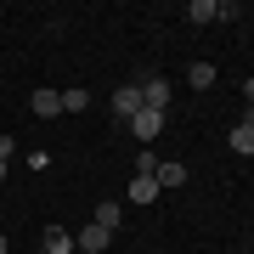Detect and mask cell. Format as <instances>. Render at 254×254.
Listing matches in <instances>:
<instances>
[{
	"mask_svg": "<svg viewBox=\"0 0 254 254\" xmlns=\"http://www.w3.org/2000/svg\"><path fill=\"white\" fill-rule=\"evenodd\" d=\"M40 254H73V232L46 226V232H40Z\"/></svg>",
	"mask_w": 254,
	"mask_h": 254,
	"instance_id": "5",
	"label": "cell"
},
{
	"mask_svg": "<svg viewBox=\"0 0 254 254\" xmlns=\"http://www.w3.org/2000/svg\"><path fill=\"white\" fill-rule=\"evenodd\" d=\"M85 108H91V96H85L79 85H73V91H63V113H85Z\"/></svg>",
	"mask_w": 254,
	"mask_h": 254,
	"instance_id": "13",
	"label": "cell"
},
{
	"mask_svg": "<svg viewBox=\"0 0 254 254\" xmlns=\"http://www.w3.org/2000/svg\"><path fill=\"white\" fill-rule=\"evenodd\" d=\"M0 254H6V237H0Z\"/></svg>",
	"mask_w": 254,
	"mask_h": 254,
	"instance_id": "18",
	"label": "cell"
},
{
	"mask_svg": "<svg viewBox=\"0 0 254 254\" xmlns=\"http://www.w3.org/2000/svg\"><path fill=\"white\" fill-rule=\"evenodd\" d=\"M153 181H158L164 192H170V187H187V164H181V158H170V164H158V170H153Z\"/></svg>",
	"mask_w": 254,
	"mask_h": 254,
	"instance_id": "7",
	"label": "cell"
},
{
	"mask_svg": "<svg viewBox=\"0 0 254 254\" xmlns=\"http://www.w3.org/2000/svg\"><path fill=\"white\" fill-rule=\"evenodd\" d=\"M164 119H170V113H153V108H141L136 119H130V136H136L141 147H153V141L164 136Z\"/></svg>",
	"mask_w": 254,
	"mask_h": 254,
	"instance_id": "2",
	"label": "cell"
},
{
	"mask_svg": "<svg viewBox=\"0 0 254 254\" xmlns=\"http://www.w3.org/2000/svg\"><path fill=\"white\" fill-rule=\"evenodd\" d=\"M187 85H192V91H209V85H215V63H192L187 68Z\"/></svg>",
	"mask_w": 254,
	"mask_h": 254,
	"instance_id": "10",
	"label": "cell"
},
{
	"mask_svg": "<svg viewBox=\"0 0 254 254\" xmlns=\"http://www.w3.org/2000/svg\"><path fill=\"white\" fill-rule=\"evenodd\" d=\"M130 198H136V203H158V198H164V187L153 181V175H136V181H130Z\"/></svg>",
	"mask_w": 254,
	"mask_h": 254,
	"instance_id": "9",
	"label": "cell"
},
{
	"mask_svg": "<svg viewBox=\"0 0 254 254\" xmlns=\"http://www.w3.org/2000/svg\"><path fill=\"white\" fill-rule=\"evenodd\" d=\"M158 170V153H136V175H153Z\"/></svg>",
	"mask_w": 254,
	"mask_h": 254,
	"instance_id": "14",
	"label": "cell"
},
{
	"mask_svg": "<svg viewBox=\"0 0 254 254\" xmlns=\"http://www.w3.org/2000/svg\"><path fill=\"white\" fill-rule=\"evenodd\" d=\"M0 181H6V158H0Z\"/></svg>",
	"mask_w": 254,
	"mask_h": 254,
	"instance_id": "17",
	"label": "cell"
},
{
	"mask_svg": "<svg viewBox=\"0 0 254 254\" xmlns=\"http://www.w3.org/2000/svg\"><path fill=\"white\" fill-rule=\"evenodd\" d=\"M187 17H192V23H215V17H220V0H192Z\"/></svg>",
	"mask_w": 254,
	"mask_h": 254,
	"instance_id": "11",
	"label": "cell"
},
{
	"mask_svg": "<svg viewBox=\"0 0 254 254\" xmlns=\"http://www.w3.org/2000/svg\"><path fill=\"white\" fill-rule=\"evenodd\" d=\"M28 113H34V119H57V113H63V91H51V85H40V91L28 96Z\"/></svg>",
	"mask_w": 254,
	"mask_h": 254,
	"instance_id": "4",
	"label": "cell"
},
{
	"mask_svg": "<svg viewBox=\"0 0 254 254\" xmlns=\"http://www.w3.org/2000/svg\"><path fill=\"white\" fill-rule=\"evenodd\" d=\"M136 113H141V85H119V91H113V119L130 125Z\"/></svg>",
	"mask_w": 254,
	"mask_h": 254,
	"instance_id": "3",
	"label": "cell"
},
{
	"mask_svg": "<svg viewBox=\"0 0 254 254\" xmlns=\"http://www.w3.org/2000/svg\"><path fill=\"white\" fill-rule=\"evenodd\" d=\"M243 96H249V108H254V73H249V79H243Z\"/></svg>",
	"mask_w": 254,
	"mask_h": 254,
	"instance_id": "15",
	"label": "cell"
},
{
	"mask_svg": "<svg viewBox=\"0 0 254 254\" xmlns=\"http://www.w3.org/2000/svg\"><path fill=\"white\" fill-rule=\"evenodd\" d=\"M243 125H249V130H254V108H249V113H243Z\"/></svg>",
	"mask_w": 254,
	"mask_h": 254,
	"instance_id": "16",
	"label": "cell"
},
{
	"mask_svg": "<svg viewBox=\"0 0 254 254\" xmlns=\"http://www.w3.org/2000/svg\"><path fill=\"white\" fill-rule=\"evenodd\" d=\"M170 96H175V85L164 79V73H147V79H141V108H153V113H170Z\"/></svg>",
	"mask_w": 254,
	"mask_h": 254,
	"instance_id": "1",
	"label": "cell"
},
{
	"mask_svg": "<svg viewBox=\"0 0 254 254\" xmlns=\"http://www.w3.org/2000/svg\"><path fill=\"white\" fill-rule=\"evenodd\" d=\"M226 141H232V153H249V158H254V130H249V125H232Z\"/></svg>",
	"mask_w": 254,
	"mask_h": 254,
	"instance_id": "12",
	"label": "cell"
},
{
	"mask_svg": "<svg viewBox=\"0 0 254 254\" xmlns=\"http://www.w3.org/2000/svg\"><path fill=\"white\" fill-rule=\"evenodd\" d=\"M91 220H96V226H102V232H119V220H125V203H113V198H102Z\"/></svg>",
	"mask_w": 254,
	"mask_h": 254,
	"instance_id": "8",
	"label": "cell"
},
{
	"mask_svg": "<svg viewBox=\"0 0 254 254\" xmlns=\"http://www.w3.org/2000/svg\"><path fill=\"white\" fill-rule=\"evenodd\" d=\"M108 243H113V232H102L96 220H91V226H85L79 237H73V249H85V254H102V249H108Z\"/></svg>",
	"mask_w": 254,
	"mask_h": 254,
	"instance_id": "6",
	"label": "cell"
}]
</instances>
